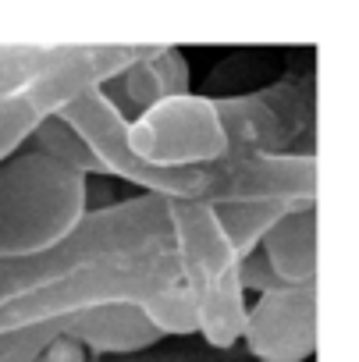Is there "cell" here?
Here are the masks:
<instances>
[{
	"mask_svg": "<svg viewBox=\"0 0 359 362\" xmlns=\"http://www.w3.org/2000/svg\"><path fill=\"white\" fill-rule=\"evenodd\" d=\"M292 210H285L281 203H224V206H214V217L217 224L224 228L232 249L239 259L253 256L263 242V235Z\"/></svg>",
	"mask_w": 359,
	"mask_h": 362,
	"instance_id": "cell-14",
	"label": "cell"
},
{
	"mask_svg": "<svg viewBox=\"0 0 359 362\" xmlns=\"http://www.w3.org/2000/svg\"><path fill=\"white\" fill-rule=\"evenodd\" d=\"M149 249H171V224H167V203L142 192L135 199L86 214L79 228L47 252L22 256V259H0V309L64 277L68 270L82 263L128 256V252H149Z\"/></svg>",
	"mask_w": 359,
	"mask_h": 362,
	"instance_id": "cell-2",
	"label": "cell"
},
{
	"mask_svg": "<svg viewBox=\"0 0 359 362\" xmlns=\"http://www.w3.org/2000/svg\"><path fill=\"white\" fill-rule=\"evenodd\" d=\"M239 341L256 362H306L317 351V281L256 295Z\"/></svg>",
	"mask_w": 359,
	"mask_h": 362,
	"instance_id": "cell-9",
	"label": "cell"
},
{
	"mask_svg": "<svg viewBox=\"0 0 359 362\" xmlns=\"http://www.w3.org/2000/svg\"><path fill=\"white\" fill-rule=\"evenodd\" d=\"M189 61L178 47H149L142 61H135L121 78H114L125 93V100L132 103V110H146L160 100L171 96H186L189 93Z\"/></svg>",
	"mask_w": 359,
	"mask_h": 362,
	"instance_id": "cell-12",
	"label": "cell"
},
{
	"mask_svg": "<svg viewBox=\"0 0 359 362\" xmlns=\"http://www.w3.org/2000/svg\"><path fill=\"white\" fill-rule=\"evenodd\" d=\"M149 47H121V43H96V47H50L47 64L18 89L29 110L40 117H57L68 103L86 93H96L121 78L135 61L146 57Z\"/></svg>",
	"mask_w": 359,
	"mask_h": 362,
	"instance_id": "cell-8",
	"label": "cell"
},
{
	"mask_svg": "<svg viewBox=\"0 0 359 362\" xmlns=\"http://www.w3.org/2000/svg\"><path fill=\"white\" fill-rule=\"evenodd\" d=\"M50 57V47L36 43H0V96L18 93Z\"/></svg>",
	"mask_w": 359,
	"mask_h": 362,
	"instance_id": "cell-17",
	"label": "cell"
},
{
	"mask_svg": "<svg viewBox=\"0 0 359 362\" xmlns=\"http://www.w3.org/2000/svg\"><path fill=\"white\" fill-rule=\"evenodd\" d=\"M167 224L178 281L196 313V334L214 348H232L242 337L246 291L239 284V256L217 224L214 206L167 203Z\"/></svg>",
	"mask_w": 359,
	"mask_h": 362,
	"instance_id": "cell-4",
	"label": "cell"
},
{
	"mask_svg": "<svg viewBox=\"0 0 359 362\" xmlns=\"http://www.w3.org/2000/svg\"><path fill=\"white\" fill-rule=\"evenodd\" d=\"M57 117H64L107 174L132 181L146 196L164 203H281L285 210H317V156L278 153L253 160H217L203 167H149L132 156L125 128L128 114L103 96V89L79 96Z\"/></svg>",
	"mask_w": 359,
	"mask_h": 362,
	"instance_id": "cell-1",
	"label": "cell"
},
{
	"mask_svg": "<svg viewBox=\"0 0 359 362\" xmlns=\"http://www.w3.org/2000/svg\"><path fill=\"white\" fill-rule=\"evenodd\" d=\"M174 284H178L174 249L93 259L36 288L33 295L4 305L0 309V334L50 323V320H68V316L107 309V305H142Z\"/></svg>",
	"mask_w": 359,
	"mask_h": 362,
	"instance_id": "cell-5",
	"label": "cell"
},
{
	"mask_svg": "<svg viewBox=\"0 0 359 362\" xmlns=\"http://www.w3.org/2000/svg\"><path fill=\"white\" fill-rule=\"evenodd\" d=\"M239 284H242V291H256V295H267V291L285 288V284L274 277V270L267 267V259H263L260 252L239 259Z\"/></svg>",
	"mask_w": 359,
	"mask_h": 362,
	"instance_id": "cell-19",
	"label": "cell"
},
{
	"mask_svg": "<svg viewBox=\"0 0 359 362\" xmlns=\"http://www.w3.org/2000/svg\"><path fill=\"white\" fill-rule=\"evenodd\" d=\"M86 177L47 153L18 146L0 160V259L61 245L86 217Z\"/></svg>",
	"mask_w": 359,
	"mask_h": 362,
	"instance_id": "cell-3",
	"label": "cell"
},
{
	"mask_svg": "<svg viewBox=\"0 0 359 362\" xmlns=\"http://www.w3.org/2000/svg\"><path fill=\"white\" fill-rule=\"evenodd\" d=\"M36 362H86V351H82L72 337H57Z\"/></svg>",
	"mask_w": 359,
	"mask_h": 362,
	"instance_id": "cell-20",
	"label": "cell"
},
{
	"mask_svg": "<svg viewBox=\"0 0 359 362\" xmlns=\"http://www.w3.org/2000/svg\"><path fill=\"white\" fill-rule=\"evenodd\" d=\"M128 149L149 167H203L224 160V132L214 96H171L160 100L125 128Z\"/></svg>",
	"mask_w": 359,
	"mask_h": 362,
	"instance_id": "cell-7",
	"label": "cell"
},
{
	"mask_svg": "<svg viewBox=\"0 0 359 362\" xmlns=\"http://www.w3.org/2000/svg\"><path fill=\"white\" fill-rule=\"evenodd\" d=\"M82 351L96 355H128V351H146L156 341H164L149 320L139 313V305H107L93 313H79L68 323V334Z\"/></svg>",
	"mask_w": 359,
	"mask_h": 362,
	"instance_id": "cell-10",
	"label": "cell"
},
{
	"mask_svg": "<svg viewBox=\"0 0 359 362\" xmlns=\"http://www.w3.org/2000/svg\"><path fill=\"white\" fill-rule=\"evenodd\" d=\"M139 313L149 320V327L160 337H167V334H174V337L196 334V313H193V302H189L182 281H178L174 288H167V291H160V295H153L149 302H142Z\"/></svg>",
	"mask_w": 359,
	"mask_h": 362,
	"instance_id": "cell-15",
	"label": "cell"
},
{
	"mask_svg": "<svg viewBox=\"0 0 359 362\" xmlns=\"http://www.w3.org/2000/svg\"><path fill=\"white\" fill-rule=\"evenodd\" d=\"M25 149H36V153H47L54 156L57 163L72 167L75 174H107L103 163L93 156V149L82 142V135L64 121V117H40L29 132V139L22 142Z\"/></svg>",
	"mask_w": 359,
	"mask_h": 362,
	"instance_id": "cell-13",
	"label": "cell"
},
{
	"mask_svg": "<svg viewBox=\"0 0 359 362\" xmlns=\"http://www.w3.org/2000/svg\"><path fill=\"white\" fill-rule=\"evenodd\" d=\"M281 284H313L317 281V210L285 214L256 249Z\"/></svg>",
	"mask_w": 359,
	"mask_h": 362,
	"instance_id": "cell-11",
	"label": "cell"
},
{
	"mask_svg": "<svg viewBox=\"0 0 359 362\" xmlns=\"http://www.w3.org/2000/svg\"><path fill=\"white\" fill-rule=\"evenodd\" d=\"M68 320H50V323H36V327H22V330H8L0 334V362H36L57 337L68 334Z\"/></svg>",
	"mask_w": 359,
	"mask_h": 362,
	"instance_id": "cell-16",
	"label": "cell"
},
{
	"mask_svg": "<svg viewBox=\"0 0 359 362\" xmlns=\"http://www.w3.org/2000/svg\"><path fill=\"white\" fill-rule=\"evenodd\" d=\"M224 132V160H253L288 153L295 139L313 135L317 89L309 75H288L246 96H217Z\"/></svg>",
	"mask_w": 359,
	"mask_h": 362,
	"instance_id": "cell-6",
	"label": "cell"
},
{
	"mask_svg": "<svg viewBox=\"0 0 359 362\" xmlns=\"http://www.w3.org/2000/svg\"><path fill=\"white\" fill-rule=\"evenodd\" d=\"M36 114L29 110V103L18 93H4L0 96V160L11 156L33 132Z\"/></svg>",
	"mask_w": 359,
	"mask_h": 362,
	"instance_id": "cell-18",
	"label": "cell"
}]
</instances>
